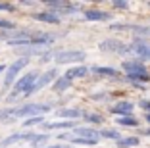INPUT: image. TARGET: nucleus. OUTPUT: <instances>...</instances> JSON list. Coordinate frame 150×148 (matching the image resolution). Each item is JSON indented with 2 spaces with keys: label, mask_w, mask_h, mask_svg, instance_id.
<instances>
[{
  "label": "nucleus",
  "mask_w": 150,
  "mask_h": 148,
  "mask_svg": "<svg viewBox=\"0 0 150 148\" xmlns=\"http://www.w3.org/2000/svg\"><path fill=\"white\" fill-rule=\"evenodd\" d=\"M0 12H13V6L6 4V2H0Z\"/></svg>",
  "instance_id": "obj_30"
},
{
  "label": "nucleus",
  "mask_w": 150,
  "mask_h": 148,
  "mask_svg": "<svg viewBox=\"0 0 150 148\" xmlns=\"http://www.w3.org/2000/svg\"><path fill=\"white\" fill-rule=\"evenodd\" d=\"M139 106L144 110V113H150V100H141V102H139Z\"/></svg>",
  "instance_id": "obj_29"
},
{
  "label": "nucleus",
  "mask_w": 150,
  "mask_h": 148,
  "mask_svg": "<svg viewBox=\"0 0 150 148\" xmlns=\"http://www.w3.org/2000/svg\"><path fill=\"white\" fill-rule=\"evenodd\" d=\"M146 121H148V123H150V113H146Z\"/></svg>",
  "instance_id": "obj_34"
},
{
  "label": "nucleus",
  "mask_w": 150,
  "mask_h": 148,
  "mask_svg": "<svg viewBox=\"0 0 150 148\" xmlns=\"http://www.w3.org/2000/svg\"><path fill=\"white\" fill-rule=\"evenodd\" d=\"M115 123H119L121 127H139V119L135 115H123V118H117Z\"/></svg>",
  "instance_id": "obj_21"
},
{
  "label": "nucleus",
  "mask_w": 150,
  "mask_h": 148,
  "mask_svg": "<svg viewBox=\"0 0 150 148\" xmlns=\"http://www.w3.org/2000/svg\"><path fill=\"white\" fill-rule=\"evenodd\" d=\"M44 123V118L42 115H37V118H29L23 121V127H33V125H42Z\"/></svg>",
  "instance_id": "obj_25"
},
{
  "label": "nucleus",
  "mask_w": 150,
  "mask_h": 148,
  "mask_svg": "<svg viewBox=\"0 0 150 148\" xmlns=\"http://www.w3.org/2000/svg\"><path fill=\"white\" fill-rule=\"evenodd\" d=\"M133 108L135 106L127 100H121V102H115L114 106H110V112L117 118H123V115H133Z\"/></svg>",
  "instance_id": "obj_11"
},
{
  "label": "nucleus",
  "mask_w": 150,
  "mask_h": 148,
  "mask_svg": "<svg viewBox=\"0 0 150 148\" xmlns=\"http://www.w3.org/2000/svg\"><path fill=\"white\" fill-rule=\"evenodd\" d=\"M69 87H71V81H67L66 77H58L56 81H54V85H52V91L64 92V91H69Z\"/></svg>",
  "instance_id": "obj_19"
},
{
  "label": "nucleus",
  "mask_w": 150,
  "mask_h": 148,
  "mask_svg": "<svg viewBox=\"0 0 150 148\" xmlns=\"http://www.w3.org/2000/svg\"><path fill=\"white\" fill-rule=\"evenodd\" d=\"M88 71L96 73V75H102V77H115V75H119V69L106 67V65H93V67H88Z\"/></svg>",
  "instance_id": "obj_16"
},
{
  "label": "nucleus",
  "mask_w": 150,
  "mask_h": 148,
  "mask_svg": "<svg viewBox=\"0 0 150 148\" xmlns=\"http://www.w3.org/2000/svg\"><path fill=\"white\" fill-rule=\"evenodd\" d=\"M54 54H56V50H54V48H50V50H46V52L42 54V56H40V60L39 62H50V60H54Z\"/></svg>",
  "instance_id": "obj_26"
},
{
  "label": "nucleus",
  "mask_w": 150,
  "mask_h": 148,
  "mask_svg": "<svg viewBox=\"0 0 150 148\" xmlns=\"http://www.w3.org/2000/svg\"><path fill=\"white\" fill-rule=\"evenodd\" d=\"M33 19H37V21H42V23H50V25H58L60 23V16H56L54 12H37L33 13Z\"/></svg>",
  "instance_id": "obj_14"
},
{
  "label": "nucleus",
  "mask_w": 150,
  "mask_h": 148,
  "mask_svg": "<svg viewBox=\"0 0 150 148\" xmlns=\"http://www.w3.org/2000/svg\"><path fill=\"white\" fill-rule=\"evenodd\" d=\"M50 104H23L18 106V108H8V123H12L13 119L19 118H37V115H42L50 112Z\"/></svg>",
  "instance_id": "obj_1"
},
{
  "label": "nucleus",
  "mask_w": 150,
  "mask_h": 148,
  "mask_svg": "<svg viewBox=\"0 0 150 148\" xmlns=\"http://www.w3.org/2000/svg\"><path fill=\"white\" fill-rule=\"evenodd\" d=\"M58 79V69L54 67V69H48L46 73H39V77H37V81L31 85V87L27 89L25 92H23V98H27V96H31V94H35V92H39L40 89H44V87H48L50 83H54Z\"/></svg>",
  "instance_id": "obj_4"
},
{
  "label": "nucleus",
  "mask_w": 150,
  "mask_h": 148,
  "mask_svg": "<svg viewBox=\"0 0 150 148\" xmlns=\"http://www.w3.org/2000/svg\"><path fill=\"white\" fill-rule=\"evenodd\" d=\"M98 48H100L102 52H112V54H121V56H129L131 52V44H125L121 42V40H115V39H106L102 40L100 44H98Z\"/></svg>",
  "instance_id": "obj_6"
},
{
  "label": "nucleus",
  "mask_w": 150,
  "mask_h": 148,
  "mask_svg": "<svg viewBox=\"0 0 150 148\" xmlns=\"http://www.w3.org/2000/svg\"><path fill=\"white\" fill-rule=\"evenodd\" d=\"M56 115L66 119H77V118H83V112L79 108H64V110H58Z\"/></svg>",
  "instance_id": "obj_17"
},
{
  "label": "nucleus",
  "mask_w": 150,
  "mask_h": 148,
  "mask_svg": "<svg viewBox=\"0 0 150 148\" xmlns=\"http://www.w3.org/2000/svg\"><path fill=\"white\" fill-rule=\"evenodd\" d=\"M29 62H31V60H27V58H18L16 62H12V64L6 67V71H4V87L6 89L12 87V85L16 83V79H18L19 71H21L23 67H27V65H29Z\"/></svg>",
  "instance_id": "obj_5"
},
{
  "label": "nucleus",
  "mask_w": 150,
  "mask_h": 148,
  "mask_svg": "<svg viewBox=\"0 0 150 148\" xmlns=\"http://www.w3.org/2000/svg\"><path fill=\"white\" fill-rule=\"evenodd\" d=\"M37 77H39V71H29V73H25V75H21V77L16 79V83H13V91L8 94V102H12V100H16L18 96H21L23 92H25L27 89L37 81Z\"/></svg>",
  "instance_id": "obj_3"
},
{
  "label": "nucleus",
  "mask_w": 150,
  "mask_h": 148,
  "mask_svg": "<svg viewBox=\"0 0 150 148\" xmlns=\"http://www.w3.org/2000/svg\"><path fill=\"white\" fill-rule=\"evenodd\" d=\"M48 8H52L50 12H54L56 16L60 13H73L79 10V4H69V2H46Z\"/></svg>",
  "instance_id": "obj_10"
},
{
  "label": "nucleus",
  "mask_w": 150,
  "mask_h": 148,
  "mask_svg": "<svg viewBox=\"0 0 150 148\" xmlns=\"http://www.w3.org/2000/svg\"><path fill=\"white\" fill-rule=\"evenodd\" d=\"M144 135H150V129H148V131H144Z\"/></svg>",
  "instance_id": "obj_35"
},
{
  "label": "nucleus",
  "mask_w": 150,
  "mask_h": 148,
  "mask_svg": "<svg viewBox=\"0 0 150 148\" xmlns=\"http://www.w3.org/2000/svg\"><path fill=\"white\" fill-rule=\"evenodd\" d=\"M48 139H50V135H44V133L42 135H37L35 133V137H33V140L29 144H31L33 148H44L46 144H48Z\"/></svg>",
  "instance_id": "obj_20"
},
{
  "label": "nucleus",
  "mask_w": 150,
  "mask_h": 148,
  "mask_svg": "<svg viewBox=\"0 0 150 148\" xmlns=\"http://www.w3.org/2000/svg\"><path fill=\"white\" fill-rule=\"evenodd\" d=\"M42 127L46 131H54V129H75L77 123H75V121H54V123H42Z\"/></svg>",
  "instance_id": "obj_18"
},
{
  "label": "nucleus",
  "mask_w": 150,
  "mask_h": 148,
  "mask_svg": "<svg viewBox=\"0 0 150 148\" xmlns=\"http://www.w3.org/2000/svg\"><path fill=\"white\" fill-rule=\"evenodd\" d=\"M148 6H150V2H148Z\"/></svg>",
  "instance_id": "obj_36"
},
{
  "label": "nucleus",
  "mask_w": 150,
  "mask_h": 148,
  "mask_svg": "<svg viewBox=\"0 0 150 148\" xmlns=\"http://www.w3.org/2000/svg\"><path fill=\"white\" fill-rule=\"evenodd\" d=\"M85 19H88V21H112V13L104 12V10H87Z\"/></svg>",
  "instance_id": "obj_13"
},
{
  "label": "nucleus",
  "mask_w": 150,
  "mask_h": 148,
  "mask_svg": "<svg viewBox=\"0 0 150 148\" xmlns=\"http://www.w3.org/2000/svg\"><path fill=\"white\" fill-rule=\"evenodd\" d=\"M91 73L87 65H75V67H69L62 77H66L67 81H73V79H81V77H87Z\"/></svg>",
  "instance_id": "obj_12"
},
{
  "label": "nucleus",
  "mask_w": 150,
  "mask_h": 148,
  "mask_svg": "<svg viewBox=\"0 0 150 148\" xmlns=\"http://www.w3.org/2000/svg\"><path fill=\"white\" fill-rule=\"evenodd\" d=\"M83 118H85V121L93 123V125H100V123L104 121V118H102L100 113H88V112H83Z\"/></svg>",
  "instance_id": "obj_23"
},
{
  "label": "nucleus",
  "mask_w": 150,
  "mask_h": 148,
  "mask_svg": "<svg viewBox=\"0 0 150 148\" xmlns=\"http://www.w3.org/2000/svg\"><path fill=\"white\" fill-rule=\"evenodd\" d=\"M44 148H71L69 144H46Z\"/></svg>",
  "instance_id": "obj_31"
},
{
  "label": "nucleus",
  "mask_w": 150,
  "mask_h": 148,
  "mask_svg": "<svg viewBox=\"0 0 150 148\" xmlns=\"http://www.w3.org/2000/svg\"><path fill=\"white\" fill-rule=\"evenodd\" d=\"M46 50H50V46H44V44H31V46H23V48H18V54L21 58H29L31 56H42Z\"/></svg>",
  "instance_id": "obj_8"
},
{
  "label": "nucleus",
  "mask_w": 150,
  "mask_h": 148,
  "mask_svg": "<svg viewBox=\"0 0 150 148\" xmlns=\"http://www.w3.org/2000/svg\"><path fill=\"white\" fill-rule=\"evenodd\" d=\"M73 131H75L77 137H83V139H93V140L100 139V131L93 129V127H75Z\"/></svg>",
  "instance_id": "obj_15"
},
{
  "label": "nucleus",
  "mask_w": 150,
  "mask_h": 148,
  "mask_svg": "<svg viewBox=\"0 0 150 148\" xmlns=\"http://www.w3.org/2000/svg\"><path fill=\"white\" fill-rule=\"evenodd\" d=\"M0 29L2 31H12V29H16V25H13L12 21H8V19H0Z\"/></svg>",
  "instance_id": "obj_28"
},
{
  "label": "nucleus",
  "mask_w": 150,
  "mask_h": 148,
  "mask_svg": "<svg viewBox=\"0 0 150 148\" xmlns=\"http://www.w3.org/2000/svg\"><path fill=\"white\" fill-rule=\"evenodd\" d=\"M35 133H13V135L6 137L2 142H0V148H6V146H12V144H18V142H31Z\"/></svg>",
  "instance_id": "obj_9"
},
{
  "label": "nucleus",
  "mask_w": 150,
  "mask_h": 148,
  "mask_svg": "<svg viewBox=\"0 0 150 148\" xmlns=\"http://www.w3.org/2000/svg\"><path fill=\"white\" fill-rule=\"evenodd\" d=\"M87 58L83 50H56L54 62L56 64H79Z\"/></svg>",
  "instance_id": "obj_7"
},
{
  "label": "nucleus",
  "mask_w": 150,
  "mask_h": 148,
  "mask_svg": "<svg viewBox=\"0 0 150 148\" xmlns=\"http://www.w3.org/2000/svg\"><path fill=\"white\" fill-rule=\"evenodd\" d=\"M100 137H106V139H110V140H115L117 142L119 139H121V135H119L115 129H104V131H100Z\"/></svg>",
  "instance_id": "obj_24"
},
{
  "label": "nucleus",
  "mask_w": 150,
  "mask_h": 148,
  "mask_svg": "<svg viewBox=\"0 0 150 148\" xmlns=\"http://www.w3.org/2000/svg\"><path fill=\"white\" fill-rule=\"evenodd\" d=\"M139 142H141V140H139V137H127V139H123V137H121V139L117 140V146L119 148H131V146H137Z\"/></svg>",
  "instance_id": "obj_22"
},
{
  "label": "nucleus",
  "mask_w": 150,
  "mask_h": 148,
  "mask_svg": "<svg viewBox=\"0 0 150 148\" xmlns=\"http://www.w3.org/2000/svg\"><path fill=\"white\" fill-rule=\"evenodd\" d=\"M112 6H114L115 10H127L129 8V2H125V0H114Z\"/></svg>",
  "instance_id": "obj_27"
},
{
  "label": "nucleus",
  "mask_w": 150,
  "mask_h": 148,
  "mask_svg": "<svg viewBox=\"0 0 150 148\" xmlns=\"http://www.w3.org/2000/svg\"><path fill=\"white\" fill-rule=\"evenodd\" d=\"M4 71H6V65H4V64H0V73H4Z\"/></svg>",
  "instance_id": "obj_33"
},
{
  "label": "nucleus",
  "mask_w": 150,
  "mask_h": 148,
  "mask_svg": "<svg viewBox=\"0 0 150 148\" xmlns=\"http://www.w3.org/2000/svg\"><path fill=\"white\" fill-rule=\"evenodd\" d=\"M121 69L127 73V79L133 85L142 83V81H148L150 79L148 67H146L141 60H137V58H133V60H123L121 62Z\"/></svg>",
  "instance_id": "obj_2"
},
{
  "label": "nucleus",
  "mask_w": 150,
  "mask_h": 148,
  "mask_svg": "<svg viewBox=\"0 0 150 148\" xmlns=\"http://www.w3.org/2000/svg\"><path fill=\"white\" fill-rule=\"evenodd\" d=\"M93 98H94V100H104L106 94H102V92H100V94H93Z\"/></svg>",
  "instance_id": "obj_32"
}]
</instances>
